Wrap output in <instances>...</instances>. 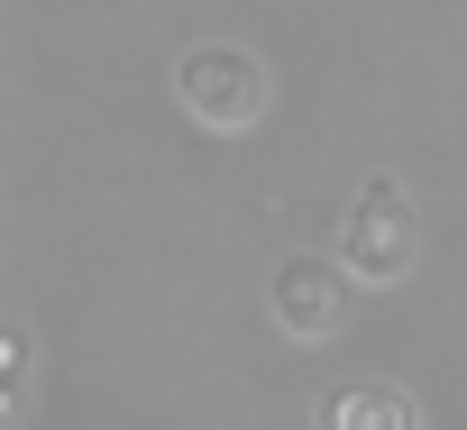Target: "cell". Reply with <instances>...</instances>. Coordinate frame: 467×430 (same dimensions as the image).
Segmentation results:
<instances>
[{
	"instance_id": "obj_2",
	"label": "cell",
	"mask_w": 467,
	"mask_h": 430,
	"mask_svg": "<svg viewBox=\"0 0 467 430\" xmlns=\"http://www.w3.org/2000/svg\"><path fill=\"white\" fill-rule=\"evenodd\" d=\"M339 266L358 284H403L421 266V201L394 183V174H367L339 210Z\"/></svg>"
},
{
	"instance_id": "obj_4",
	"label": "cell",
	"mask_w": 467,
	"mask_h": 430,
	"mask_svg": "<svg viewBox=\"0 0 467 430\" xmlns=\"http://www.w3.org/2000/svg\"><path fill=\"white\" fill-rule=\"evenodd\" d=\"M312 430H421V394L394 375H358L312 403Z\"/></svg>"
},
{
	"instance_id": "obj_3",
	"label": "cell",
	"mask_w": 467,
	"mask_h": 430,
	"mask_svg": "<svg viewBox=\"0 0 467 430\" xmlns=\"http://www.w3.org/2000/svg\"><path fill=\"white\" fill-rule=\"evenodd\" d=\"M348 266L339 257H285L275 266V284H266V312H275V330L285 339H339V321H348Z\"/></svg>"
},
{
	"instance_id": "obj_1",
	"label": "cell",
	"mask_w": 467,
	"mask_h": 430,
	"mask_svg": "<svg viewBox=\"0 0 467 430\" xmlns=\"http://www.w3.org/2000/svg\"><path fill=\"white\" fill-rule=\"evenodd\" d=\"M174 101H183L202 128L239 138V128H257V119H266L275 74H266V56H257V46H239V37H202V46H183V65H174Z\"/></svg>"
}]
</instances>
